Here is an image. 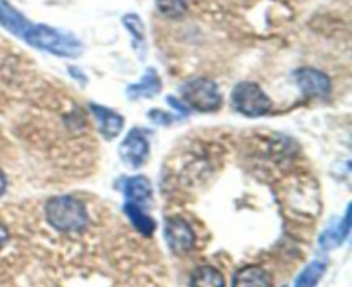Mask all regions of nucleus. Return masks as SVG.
Segmentation results:
<instances>
[{"label":"nucleus","instance_id":"obj_8","mask_svg":"<svg viewBox=\"0 0 352 287\" xmlns=\"http://www.w3.org/2000/svg\"><path fill=\"white\" fill-rule=\"evenodd\" d=\"M91 110L95 114L96 120H98L100 131L105 136V140H113V138L119 136L124 127L122 116H119L117 112H113V110L107 109L103 105H96V103H93Z\"/></svg>","mask_w":352,"mask_h":287},{"label":"nucleus","instance_id":"obj_6","mask_svg":"<svg viewBox=\"0 0 352 287\" xmlns=\"http://www.w3.org/2000/svg\"><path fill=\"white\" fill-rule=\"evenodd\" d=\"M294 79L298 83L299 89L305 93L306 96H320L325 98L329 96L330 89H332V83L325 72H320L316 69H299L294 72Z\"/></svg>","mask_w":352,"mask_h":287},{"label":"nucleus","instance_id":"obj_12","mask_svg":"<svg viewBox=\"0 0 352 287\" xmlns=\"http://www.w3.org/2000/svg\"><path fill=\"white\" fill-rule=\"evenodd\" d=\"M124 191H126L129 203H134V205H141V203L148 202V200L151 198V184L146 178H143V176L131 178L129 181L126 182Z\"/></svg>","mask_w":352,"mask_h":287},{"label":"nucleus","instance_id":"obj_18","mask_svg":"<svg viewBox=\"0 0 352 287\" xmlns=\"http://www.w3.org/2000/svg\"><path fill=\"white\" fill-rule=\"evenodd\" d=\"M347 233H349V227H344V229L342 231H337V233L336 234H339V236H340V240H346V236H347ZM330 237H332V236H325V237H323V240H322V243H323V241H327V240H330ZM340 243V241H339V237H337L336 236V240H333V246H336V244H339Z\"/></svg>","mask_w":352,"mask_h":287},{"label":"nucleus","instance_id":"obj_2","mask_svg":"<svg viewBox=\"0 0 352 287\" xmlns=\"http://www.w3.org/2000/svg\"><path fill=\"white\" fill-rule=\"evenodd\" d=\"M181 93L186 105L198 112H215L222 107V93L219 86L206 78L186 83Z\"/></svg>","mask_w":352,"mask_h":287},{"label":"nucleus","instance_id":"obj_17","mask_svg":"<svg viewBox=\"0 0 352 287\" xmlns=\"http://www.w3.org/2000/svg\"><path fill=\"white\" fill-rule=\"evenodd\" d=\"M150 119L157 124H168L174 120V117L168 116V114L164 112V110H151Z\"/></svg>","mask_w":352,"mask_h":287},{"label":"nucleus","instance_id":"obj_1","mask_svg":"<svg viewBox=\"0 0 352 287\" xmlns=\"http://www.w3.org/2000/svg\"><path fill=\"white\" fill-rule=\"evenodd\" d=\"M47 220L60 233H78L88 226V212L78 198L55 196L47 203Z\"/></svg>","mask_w":352,"mask_h":287},{"label":"nucleus","instance_id":"obj_5","mask_svg":"<svg viewBox=\"0 0 352 287\" xmlns=\"http://www.w3.org/2000/svg\"><path fill=\"white\" fill-rule=\"evenodd\" d=\"M165 241L174 253L182 255L195 248L196 236L186 220L170 219L165 224Z\"/></svg>","mask_w":352,"mask_h":287},{"label":"nucleus","instance_id":"obj_10","mask_svg":"<svg viewBox=\"0 0 352 287\" xmlns=\"http://www.w3.org/2000/svg\"><path fill=\"white\" fill-rule=\"evenodd\" d=\"M162 89V81L158 78L155 69H148L146 74L141 78V81L134 83L127 88V95L131 98H141V96H155Z\"/></svg>","mask_w":352,"mask_h":287},{"label":"nucleus","instance_id":"obj_4","mask_svg":"<svg viewBox=\"0 0 352 287\" xmlns=\"http://www.w3.org/2000/svg\"><path fill=\"white\" fill-rule=\"evenodd\" d=\"M148 151H150V141L141 129L131 131L119 147L120 158L133 169H140L146 162Z\"/></svg>","mask_w":352,"mask_h":287},{"label":"nucleus","instance_id":"obj_7","mask_svg":"<svg viewBox=\"0 0 352 287\" xmlns=\"http://www.w3.org/2000/svg\"><path fill=\"white\" fill-rule=\"evenodd\" d=\"M0 26L12 33L14 36L24 40L31 21H28L17 9H14L7 0H0Z\"/></svg>","mask_w":352,"mask_h":287},{"label":"nucleus","instance_id":"obj_11","mask_svg":"<svg viewBox=\"0 0 352 287\" xmlns=\"http://www.w3.org/2000/svg\"><path fill=\"white\" fill-rule=\"evenodd\" d=\"M191 287H226V279L222 272L217 270L215 267L203 265L198 267L191 275Z\"/></svg>","mask_w":352,"mask_h":287},{"label":"nucleus","instance_id":"obj_16","mask_svg":"<svg viewBox=\"0 0 352 287\" xmlns=\"http://www.w3.org/2000/svg\"><path fill=\"white\" fill-rule=\"evenodd\" d=\"M124 24L129 30V33L136 38V41H143L144 40V26L143 21L138 17V14H126L124 16Z\"/></svg>","mask_w":352,"mask_h":287},{"label":"nucleus","instance_id":"obj_9","mask_svg":"<svg viewBox=\"0 0 352 287\" xmlns=\"http://www.w3.org/2000/svg\"><path fill=\"white\" fill-rule=\"evenodd\" d=\"M232 287H272V281L263 268L250 265L237 272Z\"/></svg>","mask_w":352,"mask_h":287},{"label":"nucleus","instance_id":"obj_14","mask_svg":"<svg viewBox=\"0 0 352 287\" xmlns=\"http://www.w3.org/2000/svg\"><path fill=\"white\" fill-rule=\"evenodd\" d=\"M325 268L327 265L323 262H313L311 265H308L301 272V275L296 281V287H315L320 282V279L323 277V274H325Z\"/></svg>","mask_w":352,"mask_h":287},{"label":"nucleus","instance_id":"obj_3","mask_svg":"<svg viewBox=\"0 0 352 287\" xmlns=\"http://www.w3.org/2000/svg\"><path fill=\"white\" fill-rule=\"evenodd\" d=\"M232 103L237 112L248 117L265 116L272 110V102L256 83L244 81L234 88Z\"/></svg>","mask_w":352,"mask_h":287},{"label":"nucleus","instance_id":"obj_13","mask_svg":"<svg viewBox=\"0 0 352 287\" xmlns=\"http://www.w3.org/2000/svg\"><path fill=\"white\" fill-rule=\"evenodd\" d=\"M126 213H127V217L131 219V222L134 224V227H136L141 234H144V236H151V234H153V231H155L153 219H151V217H148L146 213L141 210L140 205H134V203L127 202Z\"/></svg>","mask_w":352,"mask_h":287},{"label":"nucleus","instance_id":"obj_20","mask_svg":"<svg viewBox=\"0 0 352 287\" xmlns=\"http://www.w3.org/2000/svg\"><path fill=\"white\" fill-rule=\"evenodd\" d=\"M7 189V179H6V174L2 172V169H0V196L6 193Z\"/></svg>","mask_w":352,"mask_h":287},{"label":"nucleus","instance_id":"obj_19","mask_svg":"<svg viewBox=\"0 0 352 287\" xmlns=\"http://www.w3.org/2000/svg\"><path fill=\"white\" fill-rule=\"evenodd\" d=\"M168 103H170L172 107H175V109H177L179 112H188V107L181 105V103H179L177 100H174V98H172V96H168Z\"/></svg>","mask_w":352,"mask_h":287},{"label":"nucleus","instance_id":"obj_15","mask_svg":"<svg viewBox=\"0 0 352 287\" xmlns=\"http://www.w3.org/2000/svg\"><path fill=\"white\" fill-rule=\"evenodd\" d=\"M157 9L168 19H179L188 10V0H157Z\"/></svg>","mask_w":352,"mask_h":287}]
</instances>
